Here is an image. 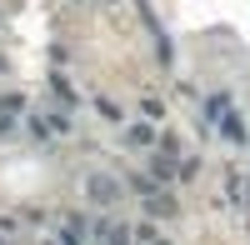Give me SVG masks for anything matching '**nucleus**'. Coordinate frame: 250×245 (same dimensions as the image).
I'll return each mask as SVG.
<instances>
[{
	"mask_svg": "<svg viewBox=\"0 0 250 245\" xmlns=\"http://www.w3.org/2000/svg\"><path fill=\"white\" fill-rule=\"evenodd\" d=\"M90 195H95V200H110L115 185H110V180H90Z\"/></svg>",
	"mask_w": 250,
	"mask_h": 245,
	"instance_id": "obj_1",
	"label": "nucleus"
}]
</instances>
